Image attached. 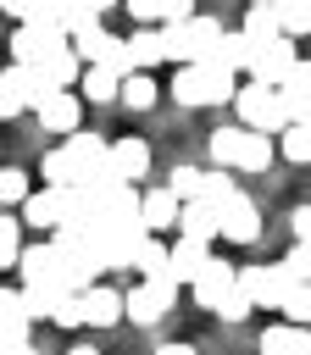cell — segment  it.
Segmentation results:
<instances>
[{"label":"cell","instance_id":"6da1fadb","mask_svg":"<svg viewBox=\"0 0 311 355\" xmlns=\"http://www.w3.org/2000/svg\"><path fill=\"white\" fill-rule=\"evenodd\" d=\"M172 100H178V105H228V100H239V72H222V67H211V61L178 67Z\"/></svg>","mask_w":311,"mask_h":355},{"label":"cell","instance_id":"7bdbcfd3","mask_svg":"<svg viewBox=\"0 0 311 355\" xmlns=\"http://www.w3.org/2000/svg\"><path fill=\"white\" fill-rule=\"evenodd\" d=\"M283 266H289L294 283H311V244H294V250L283 255Z\"/></svg>","mask_w":311,"mask_h":355},{"label":"cell","instance_id":"f35d334b","mask_svg":"<svg viewBox=\"0 0 311 355\" xmlns=\"http://www.w3.org/2000/svg\"><path fill=\"white\" fill-rule=\"evenodd\" d=\"M233 194H239V183L228 178V166H211V172H205V189H200V200L222 205V200H233Z\"/></svg>","mask_w":311,"mask_h":355},{"label":"cell","instance_id":"74e56055","mask_svg":"<svg viewBox=\"0 0 311 355\" xmlns=\"http://www.w3.org/2000/svg\"><path fill=\"white\" fill-rule=\"evenodd\" d=\"M28 194H33V189H28V172H22V166H6V172H0V200H6V205H28Z\"/></svg>","mask_w":311,"mask_h":355},{"label":"cell","instance_id":"603a6c76","mask_svg":"<svg viewBox=\"0 0 311 355\" xmlns=\"http://www.w3.org/2000/svg\"><path fill=\"white\" fill-rule=\"evenodd\" d=\"M22 300H28L33 322H56V316H61V305L72 300V288H67V283H28V288H22Z\"/></svg>","mask_w":311,"mask_h":355},{"label":"cell","instance_id":"7a4b0ae2","mask_svg":"<svg viewBox=\"0 0 311 355\" xmlns=\"http://www.w3.org/2000/svg\"><path fill=\"white\" fill-rule=\"evenodd\" d=\"M233 111H239V128H250V133H289V100H283V89H272V83H239V100H233Z\"/></svg>","mask_w":311,"mask_h":355},{"label":"cell","instance_id":"83f0119b","mask_svg":"<svg viewBox=\"0 0 311 355\" xmlns=\"http://www.w3.org/2000/svg\"><path fill=\"white\" fill-rule=\"evenodd\" d=\"M128 50H133L139 72H150V67L167 61V39H161V28H133V33H128Z\"/></svg>","mask_w":311,"mask_h":355},{"label":"cell","instance_id":"9a60e30c","mask_svg":"<svg viewBox=\"0 0 311 355\" xmlns=\"http://www.w3.org/2000/svg\"><path fill=\"white\" fill-rule=\"evenodd\" d=\"M33 116H39V128H44V133H78L83 105H78V94H72V89H56V94H50Z\"/></svg>","mask_w":311,"mask_h":355},{"label":"cell","instance_id":"cb8c5ba5","mask_svg":"<svg viewBox=\"0 0 311 355\" xmlns=\"http://www.w3.org/2000/svg\"><path fill=\"white\" fill-rule=\"evenodd\" d=\"M261 355H311V333L294 322H272L261 333Z\"/></svg>","mask_w":311,"mask_h":355},{"label":"cell","instance_id":"836d02e7","mask_svg":"<svg viewBox=\"0 0 311 355\" xmlns=\"http://www.w3.org/2000/svg\"><path fill=\"white\" fill-rule=\"evenodd\" d=\"M278 150H283V161L305 166V161H311V122H294V128L278 139Z\"/></svg>","mask_w":311,"mask_h":355},{"label":"cell","instance_id":"1f68e13d","mask_svg":"<svg viewBox=\"0 0 311 355\" xmlns=\"http://www.w3.org/2000/svg\"><path fill=\"white\" fill-rule=\"evenodd\" d=\"M239 33H244V39H272V33H283V22H278L272 6H250L244 22H239Z\"/></svg>","mask_w":311,"mask_h":355},{"label":"cell","instance_id":"ee69618b","mask_svg":"<svg viewBox=\"0 0 311 355\" xmlns=\"http://www.w3.org/2000/svg\"><path fill=\"white\" fill-rule=\"evenodd\" d=\"M89 316H83V294H72L67 305H61V316H56V327H83Z\"/></svg>","mask_w":311,"mask_h":355},{"label":"cell","instance_id":"bcb514c9","mask_svg":"<svg viewBox=\"0 0 311 355\" xmlns=\"http://www.w3.org/2000/svg\"><path fill=\"white\" fill-rule=\"evenodd\" d=\"M156 355H200V349H194V344H161Z\"/></svg>","mask_w":311,"mask_h":355},{"label":"cell","instance_id":"f6af8a7d","mask_svg":"<svg viewBox=\"0 0 311 355\" xmlns=\"http://www.w3.org/2000/svg\"><path fill=\"white\" fill-rule=\"evenodd\" d=\"M289 227H294V244H311V205H300L289 216Z\"/></svg>","mask_w":311,"mask_h":355},{"label":"cell","instance_id":"c3c4849f","mask_svg":"<svg viewBox=\"0 0 311 355\" xmlns=\"http://www.w3.org/2000/svg\"><path fill=\"white\" fill-rule=\"evenodd\" d=\"M94 6H100V11H111V6H122V0H94Z\"/></svg>","mask_w":311,"mask_h":355},{"label":"cell","instance_id":"d6986e66","mask_svg":"<svg viewBox=\"0 0 311 355\" xmlns=\"http://www.w3.org/2000/svg\"><path fill=\"white\" fill-rule=\"evenodd\" d=\"M205 266H211V244H200V239H183V233H178V244H172V283L183 288V283H194Z\"/></svg>","mask_w":311,"mask_h":355},{"label":"cell","instance_id":"9c48e42d","mask_svg":"<svg viewBox=\"0 0 311 355\" xmlns=\"http://www.w3.org/2000/svg\"><path fill=\"white\" fill-rule=\"evenodd\" d=\"M150 233L144 227H89V250L100 261V272H117V266H133V250L144 244Z\"/></svg>","mask_w":311,"mask_h":355},{"label":"cell","instance_id":"f1b7e54d","mask_svg":"<svg viewBox=\"0 0 311 355\" xmlns=\"http://www.w3.org/2000/svg\"><path fill=\"white\" fill-rule=\"evenodd\" d=\"M211 67H222V72H244V67H250V39H244L239 28H228V33L217 39V50H211Z\"/></svg>","mask_w":311,"mask_h":355},{"label":"cell","instance_id":"ba28073f","mask_svg":"<svg viewBox=\"0 0 311 355\" xmlns=\"http://www.w3.org/2000/svg\"><path fill=\"white\" fill-rule=\"evenodd\" d=\"M172 300H178V283H172V277H139V283L128 288V322L156 327V322L172 311Z\"/></svg>","mask_w":311,"mask_h":355},{"label":"cell","instance_id":"7dc6e473","mask_svg":"<svg viewBox=\"0 0 311 355\" xmlns=\"http://www.w3.org/2000/svg\"><path fill=\"white\" fill-rule=\"evenodd\" d=\"M67 355H94V349H89V344H72V349H67Z\"/></svg>","mask_w":311,"mask_h":355},{"label":"cell","instance_id":"4dcf8cb0","mask_svg":"<svg viewBox=\"0 0 311 355\" xmlns=\"http://www.w3.org/2000/svg\"><path fill=\"white\" fill-rule=\"evenodd\" d=\"M156 94H161V89H156V78H150V72L122 78V105H128V111H150V105H156Z\"/></svg>","mask_w":311,"mask_h":355},{"label":"cell","instance_id":"4316f807","mask_svg":"<svg viewBox=\"0 0 311 355\" xmlns=\"http://www.w3.org/2000/svg\"><path fill=\"white\" fill-rule=\"evenodd\" d=\"M133 272L139 277H172V244H161L156 233L133 250Z\"/></svg>","mask_w":311,"mask_h":355},{"label":"cell","instance_id":"3957f363","mask_svg":"<svg viewBox=\"0 0 311 355\" xmlns=\"http://www.w3.org/2000/svg\"><path fill=\"white\" fill-rule=\"evenodd\" d=\"M228 28L217 22V17H189V22H172V28H161V39H167V61H178V67H194V61H211V50H217V39H222Z\"/></svg>","mask_w":311,"mask_h":355},{"label":"cell","instance_id":"681fc988","mask_svg":"<svg viewBox=\"0 0 311 355\" xmlns=\"http://www.w3.org/2000/svg\"><path fill=\"white\" fill-rule=\"evenodd\" d=\"M11 355H44V349H33V344H28V349H11Z\"/></svg>","mask_w":311,"mask_h":355},{"label":"cell","instance_id":"ab89813d","mask_svg":"<svg viewBox=\"0 0 311 355\" xmlns=\"http://www.w3.org/2000/svg\"><path fill=\"white\" fill-rule=\"evenodd\" d=\"M283 316H289L294 327H311V283H294V288H289V300H283Z\"/></svg>","mask_w":311,"mask_h":355},{"label":"cell","instance_id":"4fadbf2b","mask_svg":"<svg viewBox=\"0 0 311 355\" xmlns=\"http://www.w3.org/2000/svg\"><path fill=\"white\" fill-rule=\"evenodd\" d=\"M28 327H33V311H28L22 288H6V294H0V349H6V355H11V349H28V344H33Z\"/></svg>","mask_w":311,"mask_h":355},{"label":"cell","instance_id":"60d3db41","mask_svg":"<svg viewBox=\"0 0 311 355\" xmlns=\"http://www.w3.org/2000/svg\"><path fill=\"white\" fill-rule=\"evenodd\" d=\"M122 6L133 11L139 28H150V22H167V6H172V0H122Z\"/></svg>","mask_w":311,"mask_h":355},{"label":"cell","instance_id":"8992f818","mask_svg":"<svg viewBox=\"0 0 311 355\" xmlns=\"http://www.w3.org/2000/svg\"><path fill=\"white\" fill-rule=\"evenodd\" d=\"M239 288H244L261 311H283V300H289L294 277H289V266H283V261H267V266H239Z\"/></svg>","mask_w":311,"mask_h":355},{"label":"cell","instance_id":"ffe728a7","mask_svg":"<svg viewBox=\"0 0 311 355\" xmlns=\"http://www.w3.org/2000/svg\"><path fill=\"white\" fill-rule=\"evenodd\" d=\"M17 272H22V288H28V283H61L56 244H28V250H22V261H17Z\"/></svg>","mask_w":311,"mask_h":355},{"label":"cell","instance_id":"f546056e","mask_svg":"<svg viewBox=\"0 0 311 355\" xmlns=\"http://www.w3.org/2000/svg\"><path fill=\"white\" fill-rule=\"evenodd\" d=\"M272 166V133H250L244 128V144H239V166L233 172H267Z\"/></svg>","mask_w":311,"mask_h":355},{"label":"cell","instance_id":"8fae6325","mask_svg":"<svg viewBox=\"0 0 311 355\" xmlns=\"http://www.w3.org/2000/svg\"><path fill=\"white\" fill-rule=\"evenodd\" d=\"M217 211H222V239H228V244H255V239H261V205H255L244 189H239L233 200H222Z\"/></svg>","mask_w":311,"mask_h":355},{"label":"cell","instance_id":"5bb4252c","mask_svg":"<svg viewBox=\"0 0 311 355\" xmlns=\"http://www.w3.org/2000/svg\"><path fill=\"white\" fill-rule=\"evenodd\" d=\"M33 72L44 78V89H78V78H83V55L67 44V50H50L44 61H33Z\"/></svg>","mask_w":311,"mask_h":355},{"label":"cell","instance_id":"484cf974","mask_svg":"<svg viewBox=\"0 0 311 355\" xmlns=\"http://www.w3.org/2000/svg\"><path fill=\"white\" fill-rule=\"evenodd\" d=\"M78 89H83V100H94V105H111V100H122V78H117L111 67H83Z\"/></svg>","mask_w":311,"mask_h":355},{"label":"cell","instance_id":"8d00e7d4","mask_svg":"<svg viewBox=\"0 0 311 355\" xmlns=\"http://www.w3.org/2000/svg\"><path fill=\"white\" fill-rule=\"evenodd\" d=\"M22 227H28V222H17V216L0 222V266H17V261H22Z\"/></svg>","mask_w":311,"mask_h":355},{"label":"cell","instance_id":"e0dca14e","mask_svg":"<svg viewBox=\"0 0 311 355\" xmlns=\"http://www.w3.org/2000/svg\"><path fill=\"white\" fill-rule=\"evenodd\" d=\"M178 233H183V239L211 244V239H222V211H217L211 200H189V205H183V216H178Z\"/></svg>","mask_w":311,"mask_h":355},{"label":"cell","instance_id":"7402d4cb","mask_svg":"<svg viewBox=\"0 0 311 355\" xmlns=\"http://www.w3.org/2000/svg\"><path fill=\"white\" fill-rule=\"evenodd\" d=\"M178 216H183V200H178L172 189H144V227H150V233L178 227Z\"/></svg>","mask_w":311,"mask_h":355},{"label":"cell","instance_id":"5b68a950","mask_svg":"<svg viewBox=\"0 0 311 355\" xmlns=\"http://www.w3.org/2000/svg\"><path fill=\"white\" fill-rule=\"evenodd\" d=\"M50 94H56V89H44V78H39L33 67H17V61H11V67L0 72V111H6V116L39 111Z\"/></svg>","mask_w":311,"mask_h":355},{"label":"cell","instance_id":"f907efd6","mask_svg":"<svg viewBox=\"0 0 311 355\" xmlns=\"http://www.w3.org/2000/svg\"><path fill=\"white\" fill-rule=\"evenodd\" d=\"M250 6H272V11H278V6H283V0H250Z\"/></svg>","mask_w":311,"mask_h":355},{"label":"cell","instance_id":"e575fe53","mask_svg":"<svg viewBox=\"0 0 311 355\" xmlns=\"http://www.w3.org/2000/svg\"><path fill=\"white\" fill-rule=\"evenodd\" d=\"M167 189L189 205V200H200V189H205V172L200 166H172V178H167Z\"/></svg>","mask_w":311,"mask_h":355},{"label":"cell","instance_id":"52a82bcc","mask_svg":"<svg viewBox=\"0 0 311 355\" xmlns=\"http://www.w3.org/2000/svg\"><path fill=\"white\" fill-rule=\"evenodd\" d=\"M67 44H72V33L56 28V22H17V33H11V61H17V67H33V61H44L50 50H67Z\"/></svg>","mask_w":311,"mask_h":355},{"label":"cell","instance_id":"44dd1931","mask_svg":"<svg viewBox=\"0 0 311 355\" xmlns=\"http://www.w3.org/2000/svg\"><path fill=\"white\" fill-rule=\"evenodd\" d=\"M117 33H106V22H94V28H83V33H72V50L83 55V67H106L111 55H117Z\"/></svg>","mask_w":311,"mask_h":355},{"label":"cell","instance_id":"d6a6232c","mask_svg":"<svg viewBox=\"0 0 311 355\" xmlns=\"http://www.w3.org/2000/svg\"><path fill=\"white\" fill-rule=\"evenodd\" d=\"M239 144H244V128H217V133H211V161L233 172V166H239Z\"/></svg>","mask_w":311,"mask_h":355},{"label":"cell","instance_id":"30bf717a","mask_svg":"<svg viewBox=\"0 0 311 355\" xmlns=\"http://www.w3.org/2000/svg\"><path fill=\"white\" fill-rule=\"evenodd\" d=\"M22 222L28 227H44V233H61L67 222H72V189H33L28 194V205H22Z\"/></svg>","mask_w":311,"mask_h":355},{"label":"cell","instance_id":"d590c367","mask_svg":"<svg viewBox=\"0 0 311 355\" xmlns=\"http://www.w3.org/2000/svg\"><path fill=\"white\" fill-rule=\"evenodd\" d=\"M278 22H283V33H289V39L311 33V0H283V6H278Z\"/></svg>","mask_w":311,"mask_h":355},{"label":"cell","instance_id":"2e32d148","mask_svg":"<svg viewBox=\"0 0 311 355\" xmlns=\"http://www.w3.org/2000/svg\"><path fill=\"white\" fill-rule=\"evenodd\" d=\"M106 161H111V178H117V183H139V178L150 172V144H144V139H117Z\"/></svg>","mask_w":311,"mask_h":355},{"label":"cell","instance_id":"d4e9b609","mask_svg":"<svg viewBox=\"0 0 311 355\" xmlns=\"http://www.w3.org/2000/svg\"><path fill=\"white\" fill-rule=\"evenodd\" d=\"M283 100H289V116H294V122H311V55H300V67L289 72ZM294 122H289V128H294Z\"/></svg>","mask_w":311,"mask_h":355},{"label":"cell","instance_id":"b9f144b4","mask_svg":"<svg viewBox=\"0 0 311 355\" xmlns=\"http://www.w3.org/2000/svg\"><path fill=\"white\" fill-rule=\"evenodd\" d=\"M250 311H255V300H250V294H244V288H233V294H228V300H222V305H217V316H222V322H244V316H250Z\"/></svg>","mask_w":311,"mask_h":355},{"label":"cell","instance_id":"ac0fdd59","mask_svg":"<svg viewBox=\"0 0 311 355\" xmlns=\"http://www.w3.org/2000/svg\"><path fill=\"white\" fill-rule=\"evenodd\" d=\"M83 316H89V327H111V322L128 316V294L94 283V288H83Z\"/></svg>","mask_w":311,"mask_h":355},{"label":"cell","instance_id":"7c38bea8","mask_svg":"<svg viewBox=\"0 0 311 355\" xmlns=\"http://www.w3.org/2000/svg\"><path fill=\"white\" fill-rule=\"evenodd\" d=\"M233 288H239V266H228L222 255H211V266H205V272H200V277L189 283L194 305H200V311H211V316H217V305H222V300H228Z\"/></svg>","mask_w":311,"mask_h":355},{"label":"cell","instance_id":"277c9868","mask_svg":"<svg viewBox=\"0 0 311 355\" xmlns=\"http://www.w3.org/2000/svg\"><path fill=\"white\" fill-rule=\"evenodd\" d=\"M294 67H300V50H294V39H289V33L250 39V67H244V72H250L255 83H272V89H283Z\"/></svg>","mask_w":311,"mask_h":355}]
</instances>
